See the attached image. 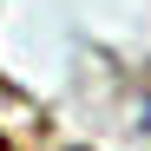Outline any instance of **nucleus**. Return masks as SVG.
I'll return each instance as SVG.
<instances>
[{
    "label": "nucleus",
    "instance_id": "nucleus-1",
    "mask_svg": "<svg viewBox=\"0 0 151 151\" xmlns=\"http://www.w3.org/2000/svg\"><path fill=\"white\" fill-rule=\"evenodd\" d=\"M0 151H13V145H7V138H0Z\"/></svg>",
    "mask_w": 151,
    "mask_h": 151
}]
</instances>
